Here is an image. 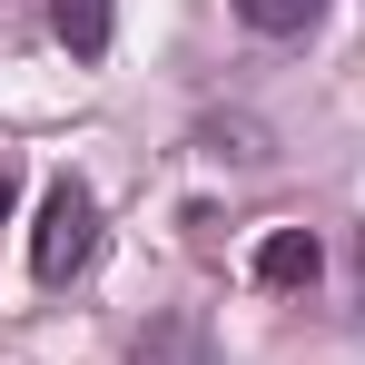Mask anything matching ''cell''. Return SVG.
Masks as SVG:
<instances>
[{"label": "cell", "instance_id": "6", "mask_svg": "<svg viewBox=\"0 0 365 365\" xmlns=\"http://www.w3.org/2000/svg\"><path fill=\"white\" fill-rule=\"evenodd\" d=\"M10 197H20V158L0 148V227H10Z\"/></svg>", "mask_w": 365, "mask_h": 365}, {"label": "cell", "instance_id": "1", "mask_svg": "<svg viewBox=\"0 0 365 365\" xmlns=\"http://www.w3.org/2000/svg\"><path fill=\"white\" fill-rule=\"evenodd\" d=\"M99 267V187L89 178H50L40 227H30V277L40 287H79Z\"/></svg>", "mask_w": 365, "mask_h": 365}, {"label": "cell", "instance_id": "5", "mask_svg": "<svg viewBox=\"0 0 365 365\" xmlns=\"http://www.w3.org/2000/svg\"><path fill=\"white\" fill-rule=\"evenodd\" d=\"M237 20L257 40H306V30L326 20V0H237Z\"/></svg>", "mask_w": 365, "mask_h": 365}, {"label": "cell", "instance_id": "3", "mask_svg": "<svg viewBox=\"0 0 365 365\" xmlns=\"http://www.w3.org/2000/svg\"><path fill=\"white\" fill-rule=\"evenodd\" d=\"M50 30L69 40V60H109V40H119V0H50Z\"/></svg>", "mask_w": 365, "mask_h": 365}, {"label": "cell", "instance_id": "7", "mask_svg": "<svg viewBox=\"0 0 365 365\" xmlns=\"http://www.w3.org/2000/svg\"><path fill=\"white\" fill-rule=\"evenodd\" d=\"M356 297H365V237H356Z\"/></svg>", "mask_w": 365, "mask_h": 365}, {"label": "cell", "instance_id": "4", "mask_svg": "<svg viewBox=\"0 0 365 365\" xmlns=\"http://www.w3.org/2000/svg\"><path fill=\"white\" fill-rule=\"evenodd\" d=\"M128 365H207V326H197V316H158Z\"/></svg>", "mask_w": 365, "mask_h": 365}, {"label": "cell", "instance_id": "2", "mask_svg": "<svg viewBox=\"0 0 365 365\" xmlns=\"http://www.w3.org/2000/svg\"><path fill=\"white\" fill-rule=\"evenodd\" d=\"M316 277H326L316 227H267V247H257V287H267V297H306Z\"/></svg>", "mask_w": 365, "mask_h": 365}]
</instances>
